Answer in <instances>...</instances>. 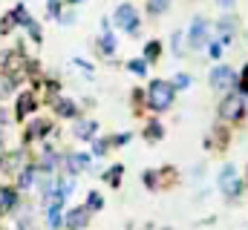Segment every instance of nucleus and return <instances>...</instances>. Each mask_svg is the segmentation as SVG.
<instances>
[{
  "instance_id": "f257e3e1",
  "label": "nucleus",
  "mask_w": 248,
  "mask_h": 230,
  "mask_svg": "<svg viewBox=\"0 0 248 230\" xmlns=\"http://www.w3.org/2000/svg\"><path fill=\"white\" fill-rule=\"evenodd\" d=\"M173 98H176V89H173V84L170 81H153L150 86H147V107L150 110H156V113H165L170 104H173Z\"/></svg>"
},
{
  "instance_id": "f03ea898",
  "label": "nucleus",
  "mask_w": 248,
  "mask_h": 230,
  "mask_svg": "<svg viewBox=\"0 0 248 230\" xmlns=\"http://www.w3.org/2000/svg\"><path fill=\"white\" fill-rule=\"evenodd\" d=\"M243 113H246V98L228 92V95L219 101V118H222V121H240Z\"/></svg>"
},
{
  "instance_id": "7ed1b4c3",
  "label": "nucleus",
  "mask_w": 248,
  "mask_h": 230,
  "mask_svg": "<svg viewBox=\"0 0 248 230\" xmlns=\"http://www.w3.org/2000/svg\"><path fill=\"white\" fill-rule=\"evenodd\" d=\"M240 84V78H237V72L231 69V66H217L214 72H211V86L217 89V92H228V89H234Z\"/></svg>"
},
{
  "instance_id": "20e7f679",
  "label": "nucleus",
  "mask_w": 248,
  "mask_h": 230,
  "mask_svg": "<svg viewBox=\"0 0 248 230\" xmlns=\"http://www.w3.org/2000/svg\"><path fill=\"white\" fill-rule=\"evenodd\" d=\"M116 23L122 26L127 35H136V32H139V14H136V9H133L130 3H122V6L116 9Z\"/></svg>"
},
{
  "instance_id": "39448f33",
  "label": "nucleus",
  "mask_w": 248,
  "mask_h": 230,
  "mask_svg": "<svg viewBox=\"0 0 248 230\" xmlns=\"http://www.w3.org/2000/svg\"><path fill=\"white\" fill-rule=\"evenodd\" d=\"M208 38H211V23L205 20V17H193V23H190V32H187V41H190V46H202V43H208Z\"/></svg>"
},
{
  "instance_id": "423d86ee",
  "label": "nucleus",
  "mask_w": 248,
  "mask_h": 230,
  "mask_svg": "<svg viewBox=\"0 0 248 230\" xmlns=\"http://www.w3.org/2000/svg\"><path fill=\"white\" fill-rule=\"evenodd\" d=\"M63 225L69 230H84L90 225V210L87 207H75V210H69L66 216H63Z\"/></svg>"
},
{
  "instance_id": "0eeeda50",
  "label": "nucleus",
  "mask_w": 248,
  "mask_h": 230,
  "mask_svg": "<svg viewBox=\"0 0 248 230\" xmlns=\"http://www.w3.org/2000/svg\"><path fill=\"white\" fill-rule=\"evenodd\" d=\"M17 207V190L12 187H0V213H9Z\"/></svg>"
},
{
  "instance_id": "6e6552de",
  "label": "nucleus",
  "mask_w": 248,
  "mask_h": 230,
  "mask_svg": "<svg viewBox=\"0 0 248 230\" xmlns=\"http://www.w3.org/2000/svg\"><path fill=\"white\" fill-rule=\"evenodd\" d=\"M90 156L87 153H72V156H66V164H69V172H81V170H87L90 167Z\"/></svg>"
},
{
  "instance_id": "1a4fd4ad",
  "label": "nucleus",
  "mask_w": 248,
  "mask_h": 230,
  "mask_svg": "<svg viewBox=\"0 0 248 230\" xmlns=\"http://www.w3.org/2000/svg\"><path fill=\"white\" fill-rule=\"evenodd\" d=\"M95 132H98V124L95 121H78L75 124V135L78 138H93Z\"/></svg>"
},
{
  "instance_id": "9d476101",
  "label": "nucleus",
  "mask_w": 248,
  "mask_h": 230,
  "mask_svg": "<svg viewBox=\"0 0 248 230\" xmlns=\"http://www.w3.org/2000/svg\"><path fill=\"white\" fill-rule=\"evenodd\" d=\"M159 55H162V43L159 41H147V46H144V63L159 60Z\"/></svg>"
},
{
  "instance_id": "9b49d317",
  "label": "nucleus",
  "mask_w": 248,
  "mask_h": 230,
  "mask_svg": "<svg viewBox=\"0 0 248 230\" xmlns=\"http://www.w3.org/2000/svg\"><path fill=\"white\" fill-rule=\"evenodd\" d=\"M46 225L52 230H58L63 225V216H61V204H52L49 207V213H46Z\"/></svg>"
},
{
  "instance_id": "f8f14e48",
  "label": "nucleus",
  "mask_w": 248,
  "mask_h": 230,
  "mask_svg": "<svg viewBox=\"0 0 248 230\" xmlns=\"http://www.w3.org/2000/svg\"><path fill=\"white\" fill-rule=\"evenodd\" d=\"M35 172H38V167L35 164H26L23 167V172H20V178H17V184H20V190H26L32 181H35Z\"/></svg>"
},
{
  "instance_id": "ddd939ff",
  "label": "nucleus",
  "mask_w": 248,
  "mask_h": 230,
  "mask_svg": "<svg viewBox=\"0 0 248 230\" xmlns=\"http://www.w3.org/2000/svg\"><path fill=\"white\" fill-rule=\"evenodd\" d=\"M35 110V98L32 95H20V101H17V118H26V113H32Z\"/></svg>"
},
{
  "instance_id": "4468645a",
  "label": "nucleus",
  "mask_w": 248,
  "mask_h": 230,
  "mask_svg": "<svg viewBox=\"0 0 248 230\" xmlns=\"http://www.w3.org/2000/svg\"><path fill=\"white\" fill-rule=\"evenodd\" d=\"M98 46H101V55H113V52H116V38H113L110 32H104L101 41H98Z\"/></svg>"
},
{
  "instance_id": "2eb2a0df",
  "label": "nucleus",
  "mask_w": 248,
  "mask_h": 230,
  "mask_svg": "<svg viewBox=\"0 0 248 230\" xmlns=\"http://www.w3.org/2000/svg\"><path fill=\"white\" fill-rule=\"evenodd\" d=\"M234 181H237V170H234L231 164H228V167H222V172H219V184H222V190H225V187H231Z\"/></svg>"
},
{
  "instance_id": "dca6fc26",
  "label": "nucleus",
  "mask_w": 248,
  "mask_h": 230,
  "mask_svg": "<svg viewBox=\"0 0 248 230\" xmlns=\"http://www.w3.org/2000/svg\"><path fill=\"white\" fill-rule=\"evenodd\" d=\"M127 69L136 75V78H141V75H147V63H144V58H133L130 63H127Z\"/></svg>"
},
{
  "instance_id": "f3484780",
  "label": "nucleus",
  "mask_w": 248,
  "mask_h": 230,
  "mask_svg": "<svg viewBox=\"0 0 248 230\" xmlns=\"http://www.w3.org/2000/svg\"><path fill=\"white\" fill-rule=\"evenodd\" d=\"M168 9H170V0H150L147 3V12L150 14H165Z\"/></svg>"
},
{
  "instance_id": "a211bd4d",
  "label": "nucleus",
  "mask_w": 248,
  "mask_h": 230,
  "mask_svg": "<svg viewBox=\"0 0 248 230\" xmlns=\"http://www.w3.org/2000/svg\"><path fill=\"white\" fill-rule=\"evenodd\" d=\"M84 207H87L90 213H93V210H101V207H104V199H101L98 193H90V196H87V204H84Z\"/></svg>"
},
{
  "instance_id": "6ab92c4d",
  "label": "nucleus",
  "mask_w": 248,
  "mask_h": 230,
  "mask_svg": "<svg viewBox=\"0 0 248 230\" xmlns=\"http://www.w3.org/2000/svg\"><path fill=\"white\" fill-rule=\"evenodd\" d=\"M46 129H49V124H46V121H44V124H41V121H35V124H32V129L26 132V141H29V138H38V135H44Z\"/></svg>"
},
{
  "instance_id": "aec40b11",
  "label": "nucleus",
  "mask_w": 248,
  "mask_h": 230,
  "mask_svg": "<svg viewBox=\"0 0 248 230\" xmlns=\"http://www.w3.org/2000/svg\"><path fill=\"white\" fill-rule=\"evenodd\" d=\"M58 113H61L63 118H75V104L63 98V101H58Z\"/></svg>"
},
{
  "instance_id": "412c9836",
  "label": "nucleus",
  "mask_w": 248,
  "mask_h": 230,
  "mask_svg": "<svg viewBox=\"0 0 248 230\" xmlns=\"http://www.w3.org/2000/svg\"><path fill=\"white\" fill-rule=\"evenodd\" d=\"M170 84H173V89H187V86H190V75L179 72V75H176V81H170Z\"/></svg>"
},
{
  "instance_id": "4be33fe9",
  "label": "nucleus",
  "mask_w": 248,
  "mask_h": 230,
  "mask_svg": "<svg viewBox=\"0 0 248 230\" xmlns=\"http://www.w3.org/2000/svg\"><path fill=\"white\" fill-rule=\"evenodd\" d=\"M144 135H147V141H153V138H162V124H150V127L144 129Z\"/></svg>"
},
{
  "instance_id": "5701e85b",
  "label": "nucleus",
  "mask_w": 248,
  "mask_h": 230,
  "mask_svg": "<svg viewBox=\"0 0 248 230\" xmlns=\"http://www.w3.org/2000/svg\"><path fill=\"white\" fill-rule=\"evenodd\" d=\"M93 144H95V147H93V153H95V156H104V153H107V144H110V141H101V138H98V141H93Z\"/></svg>"
},
{
  "instance_id": "b1692460",
  "label": "nucleus",
  "mask_w": 248,
  "mask_h": 230,
  "mask_svg": "<svg viewBox=\"0 0 248 230\" xmlns=\"http://www.w3.org/2000/svg\"><path fill=\"white\" fill-rule=\"evenodd\" d=\"M49 14L52 17H61V0H49Z\"/></svg>"
},
{
  "instance_id": "393cba45",
  "label": "nucleus",
  "mask_w": 248,
  "mask_h": 230,
  "mask_svg": "<svg viewBox=\"0 0 248 230\" xmlns=\"http://www.w3.org/2000/svg\"><path fill=\"white\" fill-rule=\"evenodd\" d=\"M208 55H211V58H222V43H211Z\"/></svg>"
},
{
  "instance_id": "a878e982",
  "label": "nucleus",
  "mask_w": 248,
  "mask_h": 230,
  "mask_svg": "<svg viewBox=\"0 0 248 230\" xmlns=\"http://www.w3.org/2000/svg\"><path fill=\"white\" fill-rule=\"evenodd\" d=\"M127 141H130V132H122V135H116V138H113V144H116V147H124Z\"/></svg>"
},
{
  "instance_id": "bb28decb",
  "label": "nucleus",
  "mask_w": 248,
  "mask_h": 230,
  "mask_svg": "<svg viewBox=\"0 0 248 230\" xmlns=\"http://www.w3.org/2000/svg\"><path fill=\"white\" fill-rule=\"evenodd\" d=\"M214 3H217V6H219V9H225V12H228V9H234V6H237V0H214Z\"/></svg>"
},
{
  "instance_id": "cd10ccee",
  "label": "nucleus",
  "mask_w": 248,
  "mask_h": 230,
  "mask_svg": "<svg viewBox=\"0 0 248 230\" xmlns=\"http://www.w3.org/2000/svg\"><path fill=\"white\" fill-rule=\"evenodd\" d=\"M170 43H173V49H176V55H182V52H179V43H182V38H179V32H173V35H170Z\"/></svg>"
},
{
  "instance_id": "c85d7f7f",
  "label": "nucleus",
  "mask_w": 248,
  "mask_h": 230,
  "mask_svg": "<svg viewBox=\"0 0 248 230\" xmlns=\"http://www.w3.org/2000/svg\"><path fill=\"white\" fill-rule=\"evenodd\" d=\"M240 84H243V89L248 92V63H246V69H243V78H240Z\"/></svg>"
},
{
  "instance_id": "c756f323",
  "label": "nucleus",
  "mask_w": 248,
  "mask_h": 230,
  "mask_svg": "<svg viewBox=\"0 0 248 230\" xmlns=\"http://www.w3.org/2000/svg\"><path fill=\"white\" fill-rule=\"evenodd\" d=\"M3 158H6V150H3V144H0V164H3Z\"/></svg>"
},
{
  "instance_id": "7c9ffc66",
  "label": "nucleus",
  "mask_w": 248,
  "mask_h": 230,
  "mask_svg": "<svg viewBox=\"0 0 248 230\" xmlns=\"http://www.w3.org/2000/svg\"><path fill=\"white\" fill-rule=\"evenodd\" d=\"M0 124H6V115H3V110H0Z\"/></svg>"
},
{
  "instance_id": "2f4dec72",
  "label": "nucleus",
  "mask_w": 248,
  "mask_h": 230,
  "mask_svg": "<svg viewBox=\"0 0 248 230\" xmlns=\"http://www.w3.org/2000/svg\"><path fill=\"white\" fill-rule=\"evenodd\" d=\"M69 3H81V0H69Z\"/></svg>"
},
{
  "instance_id": "473e14b6",
  "label": "nucleus",
  "mask_w": 248,
  "mask_h": 230,
  "mask_svg": "<svg viewBox=\"0 0 248 230\" xmlns=\"http://www.w3.org/2000/svg\"><path fill=\"white\" fill-rule=\"evenodd\" d=\"M20 230H29V228H26V225H23V228H20Z\"/></svg>"
},
{
  "instance_id": "72a5a7b5",
  "label": "nucleus",
  "mask_w": 248,
  "mask_h": 230,
  "mask_svg": "<svg viewBox=\"0 0 248 230\" xmlns=\"http://www.w3.org/2000/svg\"><path fill=\"white\" fill-rule=\"evenodd\" d=\"M246 113H248V101H246Z\"/></svg>"
}]
</instances>
